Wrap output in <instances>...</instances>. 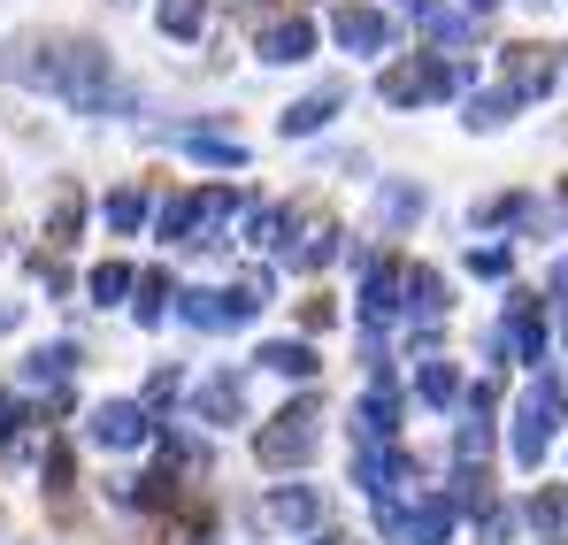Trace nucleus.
<instances>
[]
</instances>
